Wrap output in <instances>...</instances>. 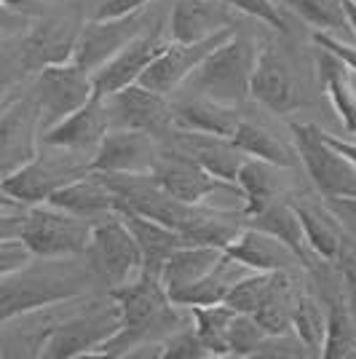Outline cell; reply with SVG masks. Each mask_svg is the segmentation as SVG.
Listing matches in <instances>:
<instances>
[{"instance_id":"obj_1","label":"cell","mask_w":356,"mask_h":359,"mask_svg":"<svg viewBox=\"0 0 356 359\" xmlns=\"http://www.w3.org/2000/svg\"><path fill=\"white\" fill-rule=\"evenodd\" d=\"M100 287V276L86 255L75 257H30L19 269L0 276V325L48 306L83 300Z\"/></svg>"},{"instance_id":"obj_2","label":"cell","mask_w":356,"mask_h":359,"mask_svg":"<svg viewBox=\"0 0 356 359\" xmlns=\"http://www.w3.org/2000/svg\"><path fill=\"white\" fill-rule=\"evenodd\" d=\"M107 292L118 303L121 327L91 357H132L134 348L158 346L169 332L185 325L179 306L172 303L161 279L153 273H139L126 285L110 287Z\"/></svg>"},{"instance_id":"obj_3","label":"cell","mask_w":356,"mask_h":359,"mask_svg":"<svg viewBox=\"0 0 356 359\" xmlns=\"http://www.w3.org/2000/svg\"><path fill=\"white\" fill-rule=\"evenodd\" d=\"M257 54V41L236 30L196 67L188 81L198 94L236 107L249 97V78Z\"/></svg>"},{"instance_id":"obj_4","label":"cell","mask_w":356,"mask_h":359,"mask_svg":"<svg viewBox=\"0 0 356 359\" xmlns=\"http://www.w3.org/2000/svg\"><path fill=\"white\" fill-rule=\"evenodd\" d=\"M121 327V309L104 290L102 298L86 300L75 314L60 316L51 332L46 335L41 357L43 359H75L91 357L100 346L116 335Z\"/></svg>"},{"instance_id":"obj_5","label":"cell","mask_w":356,"mask_h":359,"mask_svg":"<svg viewBox=\"0 0 356 359\" xmlns=\"http://www.w3.org/2000/svg\"><path fill=\"white\" fill-rule=\"evenodd\" d=\"M89 164L91 156H86V153L41 145L32 161H27L25 166H19L16 172L0 180V191L11 196L14 201H19L22 207L46 204L51 194L62 188L64 182L86 175L91 169Z\"/></svg>"},{"instance_id":"obj_6","label":"cell","mask_w":356,"mask_h":359,"mask_svg":"<svg viewBox=\"0 0 356 359\" xmlns=\"http://www.w3.org/2000/svg\"><path fill=\"white\" fill-rule=\"evenodd\" d=\"M289 132H292L297 161L306 166L316 191L327 201L356 198V164L329 145L324 129L306 121H292Z\"/></svg>"},{"instance_id":"obj_7","label":"cell","mask_w":356,"mask_h":359,"mask_svg":"<svg viewBox=\"0 0 356 359\" xmlns=\"http://www.w3.org/2000/svg\"><path fill=\"white\" fill-rule=\"evenodd\" d=\"M89 217H78L54 204H35L25 212L19 241L32 257H75L86 255L91 239Z\"/></svg>"},{"instance_id":"obj_8","label":"cell","mask_w":356,"mask_h":359,"mask_svg":"<svg viewBox=\"0 0 356 359\" xmlns=\"http://www.w3.org/2000/svg\"><path fill=\"white\" fill-rule=\"evenodd\" d=\"M91 269L107 290L126 285L142 273V255L134 241L129 225L118 212L100 215L91 223V239L86 247Z\"/></svg>"},{"instance_id":"obj_9","label":"cell","mask_w":356,"mask_h":359,"mask_svg":"<svg viewBox=\"0 0 356 359\" xmlns=\"http://www.w3.org/2000/svg\"><path fill=\"white\" fill-rule=\"evenodd\" d=\"M32 94L41 107V126L48 129L73 110L86 105L94 97L91 70H86L81 62L67 60L60 65H46L35 73Z\"/></svg>"},{"instance_id":"obj_10","label":"cell","mask_w":356,"mask_h":359,"mask_svg":"<svg viewBox=\"0 0 356 359\" xmlns=\"http://www.w3.org/2000/svg\"><path fill=\"white\" fill-rule=\"evenodd\" d=\"M41 107L32 89L0 110V180L35 158L41 148Z\"/></svg>"},{"instance_id":"obj_11","label":"cell","mask_w":356,"mask_h":359,"mask_svg":"<svg viewBox=\"0 0 356 359\" xmlns=\"http://www.w3.org/2000/svg\"><path fill=\"white\" fill-rule=\"evenodd\" d=\"M233 32H236V27H228V30L214 32V35H209V38H204V41H196V43H177V41H169L161 54L145 67V73L139 75L137 83H142L145 89L156 91V94L169 97V94L177 91L179 86L193 75L196 67L207 60L217 46L225 43Z\"/></svg>"},{"instance_id":"obj_12","label":"cell","mask_w":356,"mask_h":359,"mask_svg":"<svg viewBox=\"0 0 356 359\" xmlns=\"http://www.w3.org/2000/svg\"><path fill=\"white\" fill-rule=\"evenodd\" d=\"M148 8H139V11H132V14L126 16H116V19H91V22H83L78 43H75L73 60L81 62L86 70L94 73L102 62L110 60L129 41H134L137 35L150 30L153 16H150Z\"/></svg>"},{"instance_id":"obj_13","label":"cell","mask_w":356,"mask_h":359,"mask_svg":"<svg viewBox=\"0 0 356 359\" xmlns=\"http://www.w3.org/2000/svg\"><path fill=\"white\" fill-rule=\"evenodd\" d=\"M110 129H134L158 137L172 129V105L163 94L132 83L102 97Z\"/></svg>"},{"instance_id":"obj_14","label":"cell","mask_w":356,"mask_h":359,"mask_svg":"<svg viewBox=\"0 0 356 359\" xmlns=\"http://www.w3.org/2000/svg\"><path fill=\"white\" fill-rule=\"evenodd\" d=\"M150 175L172 198L185 201V204H204L209 196L214 194V191H220V188H231V191H236L241 196L236 182L217 180L196 158L172 148H161L156 164L150 169Z\"/></svg>"},{"instance_id":"obj_15","label":"cell","mask_w":356,"mask_h":359,"mask_svg":"<svg viewBox=\"0 0 356 359\" xmlns=\"http://www.w3.org/2000/svg\"><path fill=\"white\" fill-rule=\"evenodd\" d=\"M166 43H169V38L158 27H150L142 35H137L134 41H129L121 51H116L110 60L102 62L91 73L94 97H107L123 86L137 83L139 75L145 73V67L166 48Z\"/></svg>"},{"instance_id":"obj_16","label":"cell","mask_w":356,"mask_h":359,"mask_svg":"<svg viewBox=\"0 0 356 359\" xmlns=\"http://www.w3.org/2000/svg\"><path fill=\"white\" fill-rule=\"evenodd\" d=\"M249 97L273 116H289L306 105L295 75L284 57L273 48H260L249 78Z\"/></svg>"},{"instance_id":"obj_17","label":"cell","mask_w":356,"mask_h":359,"mask_svg":"<svg viewBox=\"0 0 356 359\" xmlns=\"http://www.w3.org/2000/svg\"><path fill=\"white\" fill-rule=\"evenodd\" d=\"M83 22L75 16H51V19H32L30 30L19 35L22 54L32 73L46 65H60L73 60L75 43L81 35Z\"/></svg>"},{"instance_id":"obj_18","label":"cell","mask_w":356,"mask_h":359,"mask_svg":"<svg viewBox=\"0 0 356 359\" xmlns=\"http://www.w3.org/2000/svg\"><path fill=\"white\" fill-rule=\"evenodd\" d=\"M161 153L158 140L148 132L110 129L91 156V172H150Z\"/></svg>"},{"instance_id":"obj_19","label":"cell","mask_w":356,"mask_h":359,"mask_svg":"<svg viewBox=\"0 0 356 359\" xmlns=\"http://www.w3.org/2000/svg\"><path fill=\"white\" fill-rule=\"evenodd\" d=\"M107 132H110V121H107L104 100L102 97H91L86 105H81L70 116L57 121L54 126L43 129L41 132V145L78 150V153L94 156V150Z\"/></svg>"},{"instance_id":"obj_20","label":"cell","mask_w":356,"mask_h":359,"mask_svg":"<svg viewBox=\"0 0 356 359\" xmlns=\"http://www.w3.org/2000/svg\"><path fill=\"white\" fill-rule=\"evenodd\" d=\"M233 27L231 8L223 0H174L169 11V41L196 43Z\"/></svg>"},{"instance_id":"obj_21","label":"cell","mask_w":356,"mask_h":359,"mask_svg":"<svg viewBox=\"0 0 356 359\" xmlns=\"http://www.w3.org/2000/svg\"><path fill=\"white\" fill-rule=\"evenodd\" d=\"M169 148L196 158L207 172H212L214 177L225 180V182H236L238 166L244 164V158H247V153H241L228 137L179 132V129H172Z\"/></svg>"},{"instance_id":"obj_22","label":"cell","mask_w":356,"mask_h":359,"mask_svg":"<svg viewBox=\"0 0 356 359\" xmlns=\"http://www.w3.org/2000/svg\"><path fill=\"white\" fill-rule=\"evenodd\" d=\"M225 252L244 263L249 271H295L300 266L297 255L284 241L252 225H241L236 236L228 241Z\"/></svg>"},{"instance_id":"obj_23","label":"cell","mask_w":356,"mask_h":359,"mask_svg":"<svg viewBox=\"0 0 356 359\" xmlns=\"http://www.w3.org/2000/svg\"><path fill=\"white\" fill-rule=\"evenodd\" d=\"M46 204H54L60 210L73 212L78 217H89V220H97L100 215H107V212H118L116 194L110 191V185L102 180V175L91 172V169L86 175L57 188Z\"/></svg>"},{"instance_id":"obj_24","label":"cell","mask_w":356,"mask_h":359,"mask_svg":"<svg viewBox=\"0 0 356 359\" xmlns=\"http://www.w3.org/2000/svg\"><path fill=\"white\" fill-rule=\"evenodd\" d=\"M244 225L260 228V231H266V233L276 236L279 241H284V244L297 255V260H300L303 269L313 271L322 266V260L313 255V250L308 247V241H306V233H303V225H300V217H297L292 201L276 198V201L268 204L266 210L249 215V217L244 220Z\"/></svg>"},{"instance_id":"obj_25","label":"cell","mask_w":356,"mask_h":359,"mask_svg":"<svg viewBox=\"0 0 356 359\" xmlns=\"http://www.w3.org/2000/svg\"><path fill=\"white\" fill-rule=\"evenodd\" d=\"M238 121V110L233 105H223L217 100H209L198 94L193 100H185L179 105H172V129L179 132H198V135L233 137Z\"/></svg>"},{"instance_id":"obj_26","label":"cell","mask_w":356,"mask_h":359,"mask_svg":"<svg viewBox=\"0 0 356 359\" xmlns=\"http://www.w3.org/2000/svg\"><path fill=\"white\" fill-rule=\"evenodd\" d=\"M316 75H319V86L329 100L332 110L338 113L345 135L356 137V83L354 73L343 65L335 54H329L324 48H316Z\"/></svg>"},{"instance_id":"obj_27","label":"cell","mask_w":356,"mask_h":359,"mask_svg":"<svg viewBox=\"0 0 356 359\" xmlns=\"http://www.w3.org/2000/svg\"><path fill=\"white\" fill-rule=\"evenodd\" d=\"M287 172L289 169H284V166L268 164V161L247 156L244 164L238 166L236 175V185L238 191H241V201H244L241 212L249 217L254 212L266 210L271 201L284 198V191H287L284 175Z\"/></svg>"},{"instance_id":"obj_28","label":"cell","mask_w":356,"mask_h":359,"mask_svg":"<svg viewBox=\"0 0 356 359\" xmlns=\"http://www.w3.org/2000/svg\"><path fill=\"white\" fill-rule=\"evenodd\" d=\"M118 215L123 217V223L129 225L134 241L139 247V255H142V273H153L158 276L161 273V266L166 263V257L174 252L177 247L188 244L182 233L166 228V225L150 220L145 215L132 210H118Z\"/></svg>"},{"instance_id":"obj_29","label":"cell","mask_w":356,"mask_h":359,"mask_svg":"<svg viewBox=\"0 0 356 359\" xmlns=\"http://www.w3.org/2000/svg\"><path fill=\"white\" fill-rule=\"evenodd\" d=\"M223 255V247H212V244H182V247H177L166 257V263L161 266V273H158L166 295L172 298L174 292L198 282L204 273H209L217 266V260Z\"/></svg>"},{"instance_id":"obj_30","label":"cell","mask_w":356,"mask_h":359,"mask_svg":"<svg viewBox=\"0 0 356 359\" xmlns=\"http://www.w3.org/2000/svg\"><path fill=\"white\" fill-rule=\"evenodd\" d=\"M300 225H303V233L306 241L313 250V255L322 260V263H332L338 260V255L345 247V236H343L341 223L335 220V215L322 207V204H313L311 198H297L292 201Z\"/></svg>"},{"instance_id":"obj_31","label":"cell","mask_w":356,"mask_h":359,"mask_svg":"<svg viewBox=\"0 0 356 359\" xmlns=\"http://www.w3.org/2000/svg\"><path fill=\"white\" fill-rule=\"evenodd\" d=\"M249 273V269L244 263H238L236 257L225 252L217 266L204 273L198 282H193L191 287L179 290L172 295V303H177L179 309H191V306H212V303H223L225 295L231 292V287L236 285L238 279Z\"/></svg>"},{"instance_id":"obj_32","label":"cell","mask_w":356,"mask_h":359,"mask_svg":"<svg viewBox=\"0 0 356 359\" xmlns=\"http://www.w3.org/2000/svg\"><path fill=\"white\" fill-rule=\"evenodd\" d=\"M231 142L236 145L241 153L252 156V158H260V161H268V164L284 166V169H295L300 161H297L295 145L282 140L279 135H273L268 126L257 123V121H238L236 132L231 137Z\"/></svg>"},{"instance_id":"obj_33","label":"cell","mask_w":356,"mask_h":359,"mask_svg":"<svg viewBox=\"0 0 356 359\" xmlns=\"http://www.w3.org/2000/svg\"><path fill=\"white\" fill-rule=\"evenodd\" d=\"M356 348V325L348 311V303L343 298V290L327 295V341L322 348L324 359H345L354 357Z\"/></svg>"},{"instance_id":"obj_34","label":"cell","mask_w":356,"mask_h":359,"mask_svg":"<svg viewBox=\"0 0 356 359\" xmlns=\"http://www.w3.org/2000/svg\"><path fill=\"white\" fill-rule=\"evenodd\" d=\"M292 332L303 341V346L313 357H322L327 341V306L322 298L300 292L292 309Z\"/></svg>"},{"instance_id":"obj_35","label":"cell","mask_w":356,"mask_h":359,"mask_svg":"<svg viewBox=\"0 0 356 359\" xmlns=\"http://www.w3.org/2000/svg\"><path fill=\"white\" fill-rule=\"evenodd\" d=\"M193 316V330L201 341L209 346L212 357H228V327L236 311L228 303H212V306H191L185 309Z\"/></svg>"},{"instance_id":"obj_36","label":"cell","mask_w":356,"mask_h":359,"mask_svg":"<svg viewBox=\"0 0 356 359\" xmlns=\"http://www.w3.org/2000/svg\"><path fill=\"white\" fill-rule=\"evenodd\" d=\"M30 75H35L25 62L22 54V43H19V35L14 38H0V110L8 105L14 97V89H19Z\"/></svg>"},{"instance_id":"obj_37","label":"cell","mask_w":356,"mask_h":359,"mask_svg":"<svg viewBox=\"0 0 356 359\" xmlns=\"http://www.w3.org/2000/svg\"><path fill=\"white\" fill-rule=\"evenodd\" d=\"M300 19H306L311 27L327 32L348 30L345 19V0H284Z\"/></svg>"},{"instance_id":"obj_38","label":"cell","mask_w":356,"mask_h":359,"mask_svg":"<svg viewBox=\"0 0 356 359\" xmlns=\"http://www.w3.org/2000/svg\"><path fill=\"white\" fill-rule=\"evenodd\" d=\"M268 332L249 314H238L231 319L228 327V357H254L263 346Z\"/></svg>"},{"instance_id":"obj_39","label":"cell","mask_w":356,"mask_h":359,"mask_svg":"<svg viewBox=\"0 0 356 359\" xmlns=\"http://www.w3.org/2000/svg\"><path fill=\"white\" fill-rule=\"evenodd\" d=\"M158 357L166 359H212L209 346L201 341V335L193 327H177L174 332H169L158 344Z\"/></svg>"},{"instance_id":"obj_40","label":"cell","mask_w":356,"mask_h":359,"mask_svg":"<svg viewBox=\"0 0 356 359\" xmlns=\"http://www.w3.org/2000/svg\"><path fill=\"white\" fill-rule=\"evenodd\" d=\"M231 11H238L244 16H252L260 25H266L276 32H287V19L276 0H223Z\"/></svg>"},{"instance_id":"obj_41","label":"cell","mask_w":356,"mask_h":359,"mask_svg":"<svg viewBox=\"0 0 356 359\" xmlns=\"http://www.w3.org/2000/svg\"><path fill=\"white\" fill-rule=\"evenodd\" d=\"M311 41L316 48H324L329 54H335V57L356 75V46L354 43L343 41L338 32H327V30H313Z\"/></svg>"},{"instance_id":"obj_42","label":"cell","mask_w":356,"mask_h":359,"mask_svg":"<svg viewBox=\"0 0 356 359\" xmlns=\"http://www.w3.org/2000/svg\"><path fill=\"white\" fill-rule=\"evenodd\" d=\"M338 276H341V290H343V298L348 303V311L354 316V325H356V252L345 250L338 255Z\"/></svg>"},{"instance_id":"obj_43","label":"cell","mask_w":356,"mask_h":359,"mask_svg":"<svg viewBox=\"0 0 356 359\" xmlns=\"http://www.w3.org/2000/svg\"><path fill=\"white\" fill-rule=\"evenodd\" d=\"M32 25V16L19 11L14 6L3 3L0 0V38H14V35H22L27 32Z\"/></svg>"},{"instance_id":"obj_44","label":"cell","mask_w":356,"mask_h":359,"mask_svg":"<svg viewBox=\"0 0 356 359\" xmlns=\"http://www.w3.org/2000/svg\"><path fill=\"white\" fill-rule=\"evenodd\" d=\"M32 255L27 252V247L19 239L14 241H0V276L8 271L19 269L22 263H27Z\"/></svg>"},{"instance_id":"obj_45","label":"cell","mask_w":356,"mask_h":359,"mask_svg":"<svg viewBox=\"0 0 356 359\" xmlns=\"http://www.w3.org/2000/svg\"><path fill=\"white\" fill-rule=\"evenodd\" d=\"M153 0H102V6L97 8L94 19H116V16H126L139 8H148Z\"/></svg>"},{"instance_id":"obj_46","label":"cell","mask_w":356,"mask_h":359,"mask_svg":"<svg viewBox=\"0 0 356 359\" xmlns=\"http://www.w3.org/2000/svg\"><path fill=\"white\" fill-rule=\"evenodd\" d=\"M27 210H0V241H14L22 233Z\"/></svg>"},{"instance_id":"obj_47","label":"cell","mask_w":356,"mask_h":359,"mask_svg":"<svg viewBox=\"0 0 356 359\" xmlns=\"http://www.w3.org/2000/svg\"><path fill=\"white\" fill-rule=\"evenodd\" d=\"M324 135L332 148H338L343 156H348V158L356 164V140H343V137H335V135H329V132H324Z\"/></svg>"},{"instance_id":"obj_48","label":"cell","mask_w":356,"mask_h":359,"mask_svg":"<svg viewBox=\"0 0 356 359\" xmlns=\"http://www.w3.org/2000/svg\"><path fill=\"white\" fill-rule=\"evenodd\" d=\"M345 19H348V30L356 35V3L354 0H345Z\"/></svg>"},{"instance_id":"obj_49","label":"cell","mask_w":356,"mask_h":359,"mask_svg":"<svg viewBox=\"0 0 356 359\" xmlns=\"http://www.w3.org/2000/svg\"><path fill=\"white\" fill-rule=\"evenodd\" d=\"M0 210H27V207H22L19 201H14L11 196H6L0 191Z\"/></svg>"},{"instance_id":"obj_50","label":"cell","mask_w":356,"mask_h":359,"mask_svg":"<svg viewBox=\"0 0 356 359\" xmlns=\"http://www.w3.org/2000/svg\"><path fill=\"white\" fill-rule=\"evenodd\" d=\"M351 140H356V137H351Z\"/></svg>"},{"instance_id":"obj_51","label":"cell","mask_w":356,"mask_h":359,"mask_svg":"<svg viewBox=\"0 0 356 359\" xmlns=\"http://www.w3.org/2000/svg\"><path fill=\"white\" fill-rule=\"evenodd\" d=\"M354 3H356V0H354Z\"/></svg>"}]
</instances>
